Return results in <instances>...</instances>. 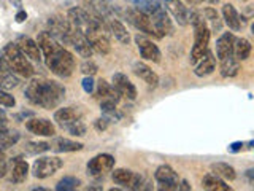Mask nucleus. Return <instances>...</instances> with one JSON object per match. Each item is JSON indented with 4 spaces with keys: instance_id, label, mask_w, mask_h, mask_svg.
<instances>
[{
    "instance_id": "f257e3e1",
    "label": "nucleus",
    "mask_w": 254,
    "mask_h": 191,
    "mask_svg": "<svg viewBox=\"0 0 254 191\" xmlns=\"http://www.w3.org/2000/svg\"><path fill=\"white\" fill-rule=\"evenodd\" d=\"M24 96H26V99L32 105L43 107V108H54L65 97V90L56 82L32 80L27 85L26 91H24Z\"/></svg>"
},
{
    "instance_id": "f03ea898",
    "label": "nucleus",
    "mask_w": 254,
    "mask_h": 191,
    "mask_svg": "<svg viewBox=\"0 0 254 191\" xmlns=\"http://www.w3.org/2000/svg\"><path fill=\"white\" fill-rule=\"evenodd\" d=\"M189 22L192 24V27H194V46H192V50H190L189 61L192 66H195V64L205 56V53L208 51L211 30L206 26V21L203 19V16L200 13L190 11Z\"/></svg>"
},
{
    "instance_id": "7ed1b4c3",
    "label": "nucleus",
    "mask_w": 254,
    "mask_h": 191,
    "mask_svg": "<svg viewBox=\"0 0 254 191\" xmlns=\"http://www.w3.org/2000/svg\"><path fill=\"white\" fill-rule=\"evenodd\" d=\"M3 59L8 64V67L13 74L19 75L22 78H30L34 77V67L29 62L27 56L24 54L16 43H8L3 48Z\"/></svg>"
},
{
    "instance_id": "20e7f679",
    "label": "nucleus",
    "mask_w": 254,
    "mask_h": 191,
    "mask_svg": "<svg viewBox=\"0 0 254 191\" xmlns=\"http://www.w3.org/2000/svg\"><path fill=\"white\" fill-rule=\"evenodd\" d=\"M46 66L50 67V70L56 77L59 78H67L73 74V69H75V59L65 48H62L61 45L56 48V50L46 56Z\"/></svg>"
},
{
    "instance_id": "39448f33",
    "label": "nucleus",
    "mask_w": 254,
    "mask_h": 191,
    "mask_svg": "<svg viewBox=\"0 0 254 191\" xmlns=\"http://www.w3.org/2000/svg\"><path fill=\"white\" fill-rule=\"evenodd\" d=\"M64 166V161L58 156H45L40 158L32 166V175L35 179H48L58 172Z\"/></svg>"
},
{
    "instance_id": "423d86ee",
    "label": "nucleus",
    "mask_w": 254,
    "mask_h": 191,
    "mask_svg": "<svg viewBox=\"0 0 254 191\" xmlns=\"http://www.w3.org/2000/svg\"><path fill=\"white\" fill-rule=\"evenodd\" d=\"M111 177L116 185H121L127 190H143V185H146L143 175L135 174L129 169H115Z\"/></svg>"
},
{
    "instance_id": "0eeeda50",
    "label": "nucleus",
    "mask_w": 254,
    "mask_h": 191,
    "mask_svg": "<svg viewBox=\"0 0 254 191\" xmlns=\"http://www.w3.org/2000/svg\"><path fill=\"white\" fill-rule=\"evenodd\" d=\"M126 18L135 29H138L140 32H145V34L153 35V37H159L154 26H153V22H151V19H149V16L145 14L141 10H138V8H135V6L127 8Z\"/></svg>"
},
{
    "instance_id": "6e6552de",
    "label": "nucleus",
    "mask_w": 254,
    "mask_h": 191,
    "mask_svg": "<svg viewBox=\"0 0 254 191\" xmlns=\"http://www.w3.org/2000/svg\"><path fill=\"white\" fill-rule=\"evenodd\" d=\"M115 166V158L111 155H97L95 158H92L89 163H87V174L94 179L103 177L108 171L113 169Z\"/></svg>"
},
{
    "instance_id": "1a4fd4ad",
    "label": "nucleus",
    "mask_w": 254,
    "mask_h": 191,
    "mask_svg": "<svg viewBox=\"0 0 254 191\" xmlns=\"http://www.w3.org/2000/svg\"><path fill=\"white\" fill-rule=\"evenodd\" d=\"M50 24V34L58 40V42H64L65 45H70V32H71V24L68 19H64L62 16H53L48 21Z\"/></svg>"
},
{
    "instance_id": "9d476101",
    "label": "nucleus",
    "mask_w": 254,
    "mask_h": 191,
    "mask_svg": "<svg viewBox=\"0 0 254 191\" xmlns=\"http://www.w3.org/2000/svg\"><path fill=\"white\" fill-rule=\"evenodd\" d=\"M156 180L161 183V190H167V191H175L178 190L180 185V177L178 174L175 172L170 166H159L156 172H154Z\"/></svg>"
},
{
    "instance_id": "9b49d317",
    "label": "nucleus",
    "mask_w": 254,
    "mask_h": 191,
    "mask_svg": "<svg viewBox=\"0 0 254 191\" xmlns=\"http://www.w3.org/2000/svg\"><path fill=\"white\" fill-rule=\"evenodd\" d=\"M149 19L151 22H153V26L157 32L159 37H165V35H170L173 32V26H172V21L169 18V14L165 13V10L162 6L156 8V10H153L149 14Z\"/></svg>"
},
{
    "instance_id": "f8f14e48",
    "label": "nucleus",
    "mask_w": 254,
    "mask_h": 191,
    "mask_svg": "<svg viewBox=\"0 0 254 191\" xmlns=\"http://www.w3.org/2000/svg\"><path fill=\"white\" fill-rule=\"evenodd\" d=\"M135 43H137V48L140 51V56L146 61H153V62H161V50L157 48V45H154L149 38H146L145 35H135Z\"/></svg>"
},
{
    "instance_id": "ddd939ff",
    "label": "nucleus",
    "mask_w": 254,
    "mask_h": 191,
    "mask_svg": "<svg viewBox=\"0 0 254 191\" xmlns=\"http://www.w3.org/2000/svg\"><path fill=\"white\" fill-rule=\"evenodd\" d=\"M161 5L165 6V10L169 11L180 26H186L189 24V10L185 6L183 0H161Z\"/></svg>"
},
{
    "instance_id": "4468645a",
    "label": "nucleus",
    "mask_w": 254,
    "mask_h": 191,
    "mask_svg": "<svg viewBox=\"0 0 254 191\" xmlns=\"http://www.w3.org/2000/svg\"><path fill=\"white\" fill-rule=\"evenodd\" d=\"M70 45L75 48V51L81 56V58H86V59H89L92 58V46L89 43V40H87V37L84 34H81L79 30L76 29H71L70 32Z\"/></svg>"
},
{
    "instance_id": "2eb2a0df",
    "label": "nucleus",
    "mask_w": 254,
    "mask_h": 191,
    "mask_svg": "<svg viewBox=\"0 0 254 191\" xmlns=\"http://www.w3.org/2000/svg\"><path fill=\"white\" fill-rule=\"evenodd\" d=\"M27 131H30L35 135H42V137H53L56 134L54 124L46 118H32L26 123Z\"/></svg>"
},
{
    "instance_id": "dca6fc26",
    "label": "nucleus",
    "mask_w": 254,
    "mask_h": 191,
    "mask_svg": "<svg viewBox=\"0 0 254 191\" xmlns=\"http://www.w3.org/2000/svg\"><path fill=\"white\" fill-rule=\"evenodd\" d=\"M113 86L119 94L124 96V97L130 99V100L137 99V88L133 86V83L127 78L126 74H121V72L115 74L113 75Z\"/></svg>"
},
{
    "instance_id": "f3484780",
    "label": "nucleus",
    "mask_w": 254,
    "mask_h": 191,
    "mask_svg": "<svg viewBox=\"0 0 254 191\" xmlns=\"http://www.w3.org/2000/svg\"><path fill=\"white\" fill-rule=\"evenodd\" d=\"M16 45H18L19 50L27 56L32 61H42V50H40L38 43L35 40H32L30 37L21 35L16 40Z\"/></svg>"
},
{
    "instance_id": "a211bd4d",
    "label": "nucleus",
    "mask_w": 254,
    "mask_h": 191,
    "mask_svg": "<svg viewBox=\"0 0 254 191\" xmlns=\"http://www.w3.org/2000/svg\"><path fill=\"white\" fill-rule=\"evenodd\" d=\"M86 8H89L94 14H97L105 24L111 18H115V14L111 11V6H110V0H86Z\"/></svg>"
},
{
    "instance_id": "6ab92c4d",
    "label": "nucleus",
    "mask_w": 254,
    "mask_h": 191,
    "mask_svg": "<svg viewBox=\"0 0 254 191\" xmlns=\"http://www.w3.org/2000/svg\"><path fill=\"white\" fill-rule=\"evenodd\" d=\"M97 96L100 102H110V103H118L121 99V94H119L113 85H110L105 80H99L97 82Z\"/></svg>"
},
{
    "instance_id": "aec40b11",
    "label": "nucleus",
    "mask_w": 254,
    "mask_h": 191,
    "mask_svg": "<svg viewBox=\"0 0 254 191\" xmlns=\"http://www.w3.org/2000/svg\"><path fill=\"white\" fill-rule=\"evenodd\" d=\"M234 40L235 37L230 34V32H224L216 42V58L219 61L229 58V56H232V51H234Z\"/></svg>"
},
{
    "instance_id": "412c9836",
    "label": "nucleus",
    "mask_w": 254,
    "mask_h": 191,
    "mask_svg": "<svg viewBox=\"0 0 254 191\" xmlns=\"http://www.w3.org/2000/svg\"><path fill=\"white\" fill-rule=\"evenodd\" d=\"M133 74L137 75L138 78H141L143 82H145L151 88H156L159 85V77H157V74L151 67H148L146 64L135 62L133 64Z\"/></svg>"
},
{
    "instance_id": "4be33fe9",
    "label": "nucleus",
    "mask_w": 254,
    "mask_h": 191,
    "mask_svg": "<svg viewBox=\"0 0 254 191\" xmlns=\"http://www.w3.org/2000/svg\"><path fill=\"white\" fill-rule=\"evenodd\" d=\"M107 27H108V32H110V34L113 35L119 43H123V45H129V42H130V35H129V32H127L126 26H124V24L116 18V16H115V18H111V19L107 22Z\"/></svg>"
},
{
    "instance_id": "5701e85b",
    "label": "nucleus",
    "mask_w": 254,
    "mask_h": 191,
    "mask_svg": "<svg viewBox=\"0 0 254 191\" xmlns=\"http://www.w3.org/2000/svg\"><path fill=\"white\" fill-rule=\"evenodd\" d=\"M29 175V164L21 158H14L10 169V182L11 183H22Z\"/></svg>"
},
{
    "instance_id": "b1692460",
    "label": "nucleus",
    "mask_w": 254,
    "mask_h": 191,
    "mask_svg": "<svg viewBox=\"0 0 254 191\" xmlns=\"http://www.w3.org/2000/svg\"><path fill=\"white\" fill-rule=\"evenodd\" d=\"M76 119H81V113H79V110L75 107H64L54 113V121L61 124L62 127L76 121Z\"/></svg>"
},
{
    "instance_id": "393cba45",
    "label": "nucleus",
    "mask_w": 254,
    "mask_h": 191,
    "mask_svg": "<svg viewBox=\"0 0 254 191\" xmlns=\"http://www.w3.org/2000/svg\"><path fill=\"white\" fill-rule=\"evenodd\" d=\"M19 83V80L13 75L3 58H0V90H13Z\"/></svg>"
},
{
    "instance_id": "a878e982",
    "label": "nucleus",
    "mask_w": 254,
    "mask_h": 191,
    "mask_svg": "<svg viewBox=\"0 0 254 191\" xmlns=\"http://www.w3.org/2000/svg\"><path fill=\"white\" fill-rule=\"evenodd\" d=\"M216 69V58L213 56L211 51H206L203 58L195 64V75L197 77H206L214 72Z\"/></svg>"
},
{
    "instance_id": "bb28decb",
    "label": "nucleus",
    "mask_w": 254,
    "mask_h": 191,
    "mask_svg": "<svg viewBox=\"0 0 254 191\" xmlns=\"http://www.w3.org/2000/svg\"><path fill=\"white\" fill-rule=\"evenodd\" d=\"M222 18H224L227 27L230 30H240L242 18H240V14H238V11L235 10L234 5L226 3L224 6H222Z\"/></svg>"
},
{
    "instance_id": "cd10ccee",
    "label": "nucleus",
    "mask_w": 254,
    "mask_h": 191,
    "mask_svg": "<svg viewBox=\"0 0 254 191\" xmlns=\"http://www.w3.org/2000/svg\"><path fill=\"white\" fill-rule=\"evenodd\" d=\"M202 188L203 190H208V191H229L230 187L227 183L222 180L221 177H218L216 174H206L203 180H202Z\"/></svg>"
},
{
    "instance_id": "c85d7f7f",
    "label": "nucleus",
    "mask_w": 254,
    "mask_h": 191,
    "mask_svg": "<svg viewBox=\"0 0 254 191\" xmlns=\"http://www.w3.org/2000/svg\"><path fill=\"white\" fill-rule=\"evenodd\" d=\"M37 43L40 46V50H42V53L45 54V58L46 56H50L56 48L59 46L58 43V40H56L51 34H50V30H45V32H40L38 34V38H37Z\"/></svg>"
},
{
    "instance_id": "c756f323",
    "label": "nucleus",
    "mask_w": 254,
    "mask_h": 191,
    "mask_svg": "<svg viewBox=\"0 0 254 191\" xmlns=\"http://www.w3.org/2000/svg\"><path fill=\"white\" fill-rule=\"evenodd\" d=\"M221 75L224 77V78H234L238 75V72H240V61H237L234 58V54L232 56H229V58L226 59H222L221 61Z\"/></svg>"
},
{
    "instance_id": "7c9ffc66",
    "label": "nucleus",
    "mask_w": 254,
    "mask_h": 191,
    "mask_svg": "<svg viewBox=\"0 0 254 191\" xmlns=\"http://www.w3.org/2000/svg\"><path fill=\"white\" fill-rule=\"evenodd\" d=\"M234 58L237 61H246L250 58V54H251V43H250V40H246L243 37L240 38H235L234 40Z\"/></svg>"
},
{
    "instance_id": "2f4dec72",
    "label": "nucleus",
    "mask_w": 254,
    "mask_h": 191,
    "mask_svg": "<svg viewBox=\"0 0 254 191\" xmlns=\"http://www.w3.org/2000/svg\"><path fill=\"white\" fill-rule=\"evenodd\" d=\"M83 143L79 142H73V140H68V139H56L54 143L51 145V150L56 151V153H68V151H78V150H83Z\"/></svg>"
},
{
    "instance_id": "473e14b6",
    "label": "nucleus",
    "mask_w": 254,
    "mask_h": 191,
    "mask_svg": "<svg viewBox=\"0 0 254 191\" xmlns=\"http://www.w3.org/2000/svg\"><path fill=\"white\" fill-rule=\"evenodd\" d=\"M211 171H213V174H216L218 177H221L222 180L232 182L237 179L235 169L227 163H214V164H211Z\"/></svg>"
},
{
    "instance_id": "72a5a7b5",
    "label": "nucleus",
    "mask_w": 254,
    "mask_h": 191,
    "mask_svg": "<svg viewBox=\"0 0 254 191\" xmlns=\"http://www.w3.org/2000/svg\"><path fill=\"white\" fill-rule=\"evenodd\" d=\"M126 2L132 3L135 8H138V10H141L145 14H149L153 10H156V8L162 6L161 0H126Z\"/></svg>"
},
{
    "instance_id": "f704fd0d",
    "label": "nucleus",
    "mask_w": 254,
    "mask_h": 191,
    "mask_svg": "<svg viewBox=\"0 0 254 191\" xmlns=\"http://www.w3.org/2000/svg\"><path fill=\"white\" fill-rule=\"evenodd\" d=\"M19 140V134L16 131H0V150L13 147Z\"/></svg>"
},
{
    "instance_id": "c9c22d12",
    "label": "nucleus",
    "mask_w": 254,
    "mask_h": 191,
    "mask_svg": "<svg viewBox=\"0 0 254 191\" xmlns=\"http://www.w3.org/2000/svg\"><path fill=\"white\" fill-rule=\"evenodd\" d=\"M81 185V180L76 177H64L59 180V183L56 185L58 191H73Z\"/></svg>"
},
{
    "instance_id": "e433bc0d",
    "label": "nucleus",
    "mask_w": 254,
    "mask_h": 191,
    "mask_svg": "<svg viewBox=\"0 0 254 191\" xmlns=\"http://www.w3.org/2000/svg\"><path fill=\"white\" fill-rule=\"evenodd\" d=\"M51 150V143L48 142H27L26 143V151L29 155H40L45 151Z\"/></svg>"
},
{
    "instance_id": "4c0bfd02",
    "label": "nucleus",
    "mask_w": 254,
    "mask_h": 191,
    "mask_svg": "<svg viewBox=\"0 0 254 191\" xmlns=\"http://www.w3.org/2000/svg\"><path fill=\"white\" fill-rule=\"evenodd\" d=\"M64 129H67L71 135H76V137H83V135L86 134V126L81 119H76V121L67 124Z\"/></svg>"
},
{
    "instance_id": "58836bf2",
    "label": "nucleus",
    "mask_w": 254,
    "mask_h": 191,
    "mask_svg": "<svg viewBox=\"0 0 254 191\" xmlns=\"http://www.w3.org/2000/svg\"><path fill=\"white\" fill-rule=\"evenodd\" d=\"M203 14H205V18L211 22V27L213 29H218V30L221 29V21H219L218 13H216V10H214V8H205Z\"/></svg>"
},
{
    "instance_id": "ea45409f",
    "label": "nucleus",
    "mask_w": 254,
    "mask_h": 191,
    "mask_svg": "<svg viewBox=\"0 0 254 191\" xmlns=\"http://www.w3.org/2000/svg\"><path fill=\"white\" fill-rule=\"evenodd\" d=\"M97 70H99L97 64L92 62L91 59H87V61H84V62L81 64V72H83L84 75H87V77L95 75V74H97Z\"/></svg>"
},
{
    "instance_id": "a19ab883",
    "label": "nucleus",
    "mask_w": 254,
    "mask_h": 191,
    "mask_svg": "<svg viewBox=\"0 0 254 191\" xmlns=\"http://www.w3.org/2000/svg\"><path fill=\"white\" fill-rule=\"evenodd\" d=\"M94 127H95V131H99V132L105 131L107 127H108V119H107L105 116H102V118H99V119H95V121H94Z\"/></svg>"
},
{
    "instance_id": "79ce46f5",
    "label": "nucleus",
    "mask_w": 254,
    "mask_h": 191,
    "mask_svg": "<svg viewBox=\"0 0 254 191\" xmlns=\"http://www.w3.org/2000/svg\"><path fill=\"white\" fill-rule=\"evenodd\" d=\"M83 90L87 93V94H91L92 91H94V80H92V77H87L86 75V78L83 80Z\"/></svg>"
},
{
    "instance_id": "37998d69",
    "label": "nucleus",
    "mask_w": 254,
    "mask_h": 191,
    "mask_svg": "<svg viewBox=\"0 0 254 191\" xmlns=\"http://www.w3.org/2000/svg\"><path fill=\"white\" fill-rule=\"evenodd\" d=\"M243 148V142H234L229 145V151H232V153H238Z\"/></svg>"
},
{
    "instance_id": "c03bdc74",
    "label": "nucleus",
    "mask_w": 254,
    "mask_h": 191,
    "mask_svg": "<svg viewBox=\"0 0 254 191\" xmlns=\"http://www.w3.org/2000/svg\"><path fill=\"white\" fill-rule=\"evenodd\" d=\"M27 19V13L26 11H19L18 14H16V21L18 22H24Z\"/></svg>"
},
{
    "instance_id": "a18cd8bd",
    "label": "nucleus",
    "mask_w": 254,
    "mask_h": 191,
    "mask_svg": "<svg viewBox=\"0 0 254 191\" xmlns=\"http://www.w3.org/2000/svg\"><path fill=\"white\" fill-rule=\"evenodd\" d=\"M178 190H190V185L188 183V180H181L178 185Z\"/></svg>"
},
{
    "instance_id": "49530a36",
    "label": "nucleus",
    "mask_w": 254,
    "mask_h": 191,
    "mask_svg": "<svg viewBox=\"0 0 254 191\" xmlns=\"http://www.w3.org/2000/svg\"><path fill=\"white\" fill-rule=\"evenodd\" d=\"M3 123H6V116H5L3 111L0 110V124H3Z\"/></svg>"
},
{
    "instance_id": "de8ad7c7",
    "label": "nucleus",
    "mask_w": 254,
    "mask_h": 191,
    "mask_svg": "<svg viewBox=\"0 0 254 191\" xmlns=\"http://www.w3.org/2000/svg\"><path fill=\"white\" fill-rule=\"evenodd\" d=\"M185 2H188L190 5H198V3H200V0H185Z\"/></svg>"
}]
</instances>
